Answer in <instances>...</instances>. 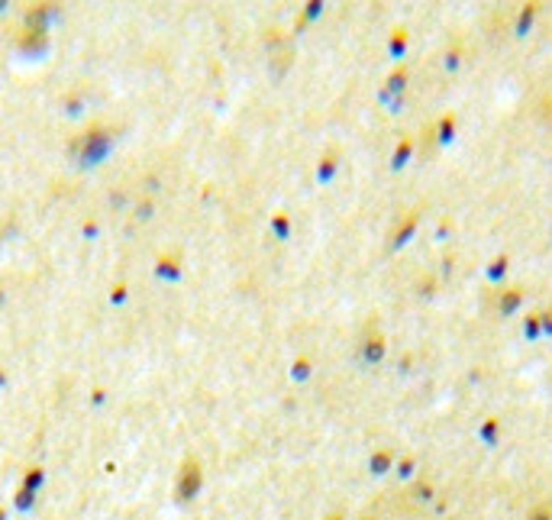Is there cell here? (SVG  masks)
<instances>
[{
  "instance_id": "cell-1",
  "label": "cell",
  "mask_w": 552,
  "mask_h": 520,
  "mask_svg": "<svg viewBox=\"0 0 552 520\" xmlns=\"http://www.w3.org/2000/svg\"><path fill=\"white\" fill-rule=\"evenodd\" d=\"M517 301H520V295H517V291H511V297L501 304V310H514V307H517Z\"/></svg>"
}]
</instances>
